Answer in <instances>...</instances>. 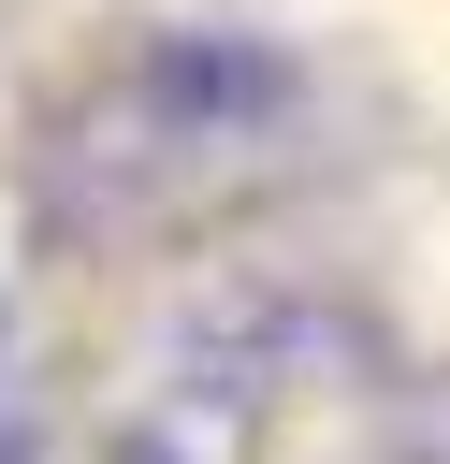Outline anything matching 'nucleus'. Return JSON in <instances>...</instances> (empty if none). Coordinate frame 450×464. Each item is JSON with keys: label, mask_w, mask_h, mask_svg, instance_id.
I'll return each mask as SVG.
<instances>
[{"label": "nucleus", "mask_w": 450, "mask_h": 464, "mask_svg": "<svg viewBox=\"0 0 450 464\" xmlns=\"http://www.w3.org/2000/svg\"><path fill=\"white\" fill-rule=\"evenodd\" d=\"M290 102H305V72H290L276 44H247V29H174V44H145V58L87 102V130L58 145V188L102 174V218H145V203L203 188L232 145L290 130Z\"/></svg>", "instance_id": "nucleus-1"}, {"label": "nucleus", "mask_w": 450, "mask_h": 464, "mask_svg": "<svg viewBox=\"0 0 450 464\" xmlns=\"http://www.w3.org/2000/svg\"><path fill=\"white\" fill-rule=\"evenodd\" d=\"M102 464H174V450H160V435H116V450H102Z\"/></svg>", "instance_id": "nucleus-2"}, {"label": "nucleus", "mask_w": 450, "mask_h": 464, "mask_svg": "<svg viewBox=\"0 0 450 464\" xmlns=\"http://www.w3.org/2000/svg\"><path fill=\"white\" fill-rule=\"evenodd\" d=\"M0 464H29V420H0Z\"/></svg>", "instance_id": "nucleus-3"}]
</instances>
